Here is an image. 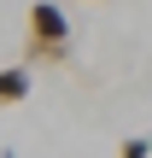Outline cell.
<instances>
[{
	"mask_svg": "<svg viewBox=\"0 0 152 158\" xmlns=\"http://www.w3.org/2000/svg\"><path fill=\"white\" fill-rule=\"evenodd\" d=\"M29 100V64H0V106H23Z\"/></svg>",
	"mask_w": 152,
	"mask_h": 158,
	"instance_id": "7a4b0ae2",
	"label": "cell"
},
{
	"mask_svg": "<svg viewBox=\"0 0 152 158\" xmlns=\"http://www.w3.org/2000/svg\"><path fill=\"white\" fill-rule=\"evenodd\" d=\"M23 59H29V64H64V59H70V18H64V6H53V0H35V6H29Z\"/></svg>",
	"mask_w": 152,
	"mask_h": 158,
	"instance_id": "6da1fadb",
	"label": "cell"
},
{
	"mask_svg": "<svg viewBox=\"0 0 152 158\" xmlns=\"http://www.w3.org/2000/svg\"><path fill=\"white\" fill-rule=\"evenodd\" d=\"M117 158H152V135H129L117 147Z\"/></svg>",
	"mask_w": 152,
	"mask_h": 158,
	"instance_id": "3957f363",
	"label": "cell"
}]
</instances>
